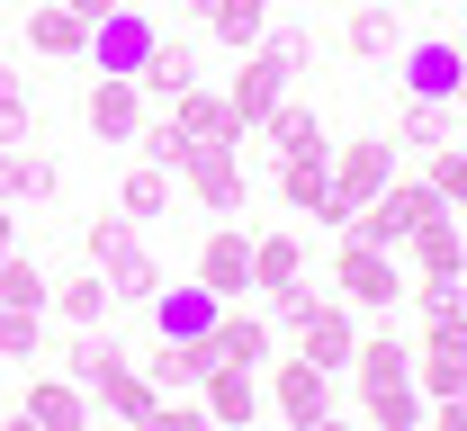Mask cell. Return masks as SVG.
Segmentation results:
<instances>
[{
	"label": "cell",
	"mask_w": 467,
	"mask_h": 431,
	"mask_svg": "<svg viewBox=\"0 0 467 431\" xmlns=\"http://www.w3.org/2000/svg\"><path fill=\"white\" fill-rule=\"evenodd\" d=\"M350 377H359V423L368 431H422V395H413V351L396 333H359L350 351Z\"/></svg>",
	"instance_id": "cell-1"
},
{
	"label": "cell",
	"mask_w": 467,
	"mask_h": 431,
	"mask_svg": "<svg viewBox=\"0 0 467 431\" xmlns=\"http://www.w3.org/2000/svg\"><path fill=\"white\" fill-rule=\"evenodd\" d=\"M405 261L378 243H359V234H342V251H333V297H342L350 314H396L405 306Z\"/></svg>",
	"instance_id": "cell-2"
},
{
	"label": "cell",
	"mask_w": 467,
	"mask_h": 431,
	"mask_svg": "<svg viewBox=\"0 0 467 431\" xmlns=\"http://www.w3.org/2000/svg\"><path fill=\"white\" fill-rule=\"evenodd\" d=\"M387 180H396V144H387V135L333 144V198H324V216H315V225H350V216H359Z\"/></svg>",
	"instance_id": "cell-3"
},
{
	"label": "cell",
	"mask_w": 467,
	"mask_h": 431,
	"mask_svg": "<svg viewBox=\"0 0 467 431\" xmlns=\"http://www.w3.org/2000/svg\"><path fill=\"white\" fill-rule=\"evenodd\" d=\"M431 216H441V198H431L422 180H387L342 234H359V243H378V251H405V234H413V225H431Z\"/></svg>",
	"instance_id": "cell-4"
},
{
	"label": "cell",
	"mask_w": 467,
	"mask_h": 431,
	"mask_svg": "<svg viewBox=\"0 0 467 431\" xmlns=\"http://www.w3.org/2000/svg\"><path fill=\"white\" fill-rule=\"evenodd\" d=\"M413 395H422V405L467 395V314H431V323H422V351H413Z\"/></svg>",
	"instance_id": "cell-5"
},
{
	"label": "cell",
	"mask_w": 467,
	"mask_h": 431,
	"mask_svg": "<svg viewBox=\"0 0 467 431\" xmlns=\"http://www.w3.org/2000/svg\"><path fill=\"white\" fill-rule=\"evenodd\" d=\"M171 180L189 189L207 216H243V153H234V144H189Z\"/></svg>",
	"instance_id": "cell-6"
},
{
	"label": "cell",
	"mask_w": 467,
	"mask_h": 431,
	"mask_svg": "<svg viewBox=\"0 0 467 431\" xmlns=\"http://www.w3.org/2000/svg\"><path fill=\"white\" fill-rule=\"evenodd\" d=\"M350 351H359V314L342 306V297H315L306 306V323H296V360H315V369H350Z\"/></svg>",
	"instance_id": "cell-7"
},
{
	"label": "cell",
	"mask_w": 467,
	"mask_h": 431,
	"mask_svg": "<svg viewBox=\"0 0 467 431\" xmlns=\"http://www.w3.org/2000/svg\"><path fill=\"white\" fill-rule=\"evenodd\" d=\"M153 36H162V27H153L144 9H126V0H117L109 18L90 27V63H99V72H126V81H135V72H144V55H153Z\"/></svg>",
	"instance_id": "cell-8"
},
{
	"label": "cell",
	"mask_w": 467,
	"mask_h": 431,
	"mask_svg": "<svg viewBox=\"0 0 467 431\" xmlns=\"http://www.w3.org/2000/svg\"><path fill=\"white\" fill-rule=\"evenodd\" d=\"M198 288H207L216 306H243V288H252V234H243V225H216V234L198 243Z\"/></svg>",
	"instance_id": "cell-9"
},
{
	"label": "cell",
	"mask_w": 467,
	"mask_h": 431,
	"mask_svg": "<svg viewBox=\"0 0 467 431\" xmlns=\"http://www.w3.org/2000/svg\"><path fill=\"white\" fill-rule=\"evenodd\" d=\"M81 118H90L99 144H135V135H144V90H135L126 72H99L90 99H81Z\"/></svg>",
	"instance_id": "cell-10"
},
{
	"label": "cell",
	"mask_w": 467,
	"mask_h": 431,
	"mask_svg": "<svg viewBox=\"0 0 467 431\" xmlns=\"http://www.w3.org/2000/svg\"><path fill=\"white\" fill-rule=\"evenodd\" d=\"M270 405L288 414V431L324 423V414H333V369H315V360H279V377H270Z\"/></svg>",
	"instance_id": "cell-11"
},
{
	"label": "cell",
	"mask_w": 467,
	"mask_h": 431,
	"mask_svg": "<svg viewBox=\"0 0 467 431\" xmlns=\"http://www.w3.org/2000/svg\"><path fill=\"white\" fill-rule=\"evenodd\" d=\"M90 405H99L109 423H135V431H144V423H153V405H162V386L135 369V360H117V369L90 377Z\"/></svg>",
	"instance_id": "cell-12"
},
{
	"label": "cell",
	"mask_w": 467,
	"mask_h": 431,
	"mask_svg": "<svg viewBox=\"0 0 467 431\" xmlns=\"http://www.w3.org/2000/svg\"><path fill=\"white\" fill-rule=\"evenodd\" d=\"M459 63H467L459 36H422V46H405V99H459Z\"/></svg>",
	"instance_id": "cell-13"
},
{
	"label": "cell",
	"mask_w": 467,
	"mask_h": 431,
	"mask_svg": "<svg viewBox=\"0 0 467 431\" xmlns=\"http://www.w3.org/2000/svg\"><path fill=\"white\" fill-rule=\"evenodd\" d=\"M198 405H207V423H216V431H252V414H261V386H252V369L216 360V369L198 377Z\"/></svg>",
	"instance_id": "cell-14"
},
{
	"label": "cell",
	"mask_w": 467,
	"mask_h": 431,
	"mask_svg": "<svg viewBox=\"0 0 467 431\" xmlns=\"http://www.w3.org/2000/svg\"><path fill=\"white\" fill-rule=\"evenodd\" d=\"M99 279H109V297L117 306H153V288H162V261L144 251V234H126V243L109 251V261H90Z\"/></svg>",
	"instance_id": "cell-15"
},
{
	"label": "cell",
	"mask_w": 467,
	"mask_h": 431,
	"mask_svg": "<svg viewBox=\"0 0 467 431\" xmlns=\"http://www.w3.org/2000/svg\"><path fill=\"white\" fill-rule=\"evenodd\" d=\"M216 314H225V306H216L198 279H189V288H153V333H162V342H207Z\"/></svg>",
	"instance_id": "cell-16"
},
{
	"label": "cell",
	"mask_w": 467,
	"mask_h": 431,
	"mask_svg": "<svg viewBox=\"0 0 467 431\" xmlns=\"http://www.w3.org/2000/svg\"><path fill=\"white\" fill-rule=\"evenodd\" d=\"M270 342H279V333H270V314H243V306H225L216 323H207V351L234 360V369H261V360H270Z\"/></svg>",
	"instance_id": "cell-17"
},
{
	"label": "cell",
	"mask_w": 467,
	"mask_h": 431,
	"mask_svg": "<svg viewBox=\"0 0 467 431\" xmlns=\"http://www.w3.org/2000/svg\"><path fill=\"white\" fill-rule=\"evenodd\" d=\"M36 431H90V395L72 377H27V405H18Z\"/></svg>",
	"instance_id": "cell-18"
},
{
	"label": "cell",
	"mask_w": 467,
	"mask_h": 431,
	"mask_svg": "<svg viewBox=\"0 0 467 431\" xmlns=\"http://www.w3.org/2000/svg\"><path fill=\"white\" fill-rule=\"evenodd\" d=\"M405 261H413V279H459L467 270V243H459V225H450V207L405 234Z\"/></svg>",
	"instance_id": "cell-19"
},
{
	"label": "cell",
	"mask_w": 467,
	"mask_h": 431,
	"mask_svg": "<svg viewBox=\"0 0 467 431\" xmlns=\"http://www.w3.org/2000/svg\"><path fill=\"white\" fill-rule=\"evenodd\" d=\"M189 81H198V46H189V36H153V55H144V72H135V90L171 108Z\"/></svg>",
	"instance_id": "cell-20"
},
{
	"label": "cell",
	"mask_w": 467,
	"mask_h": 431,
	"mask_svg": "<svg viewBox=\"0 0 467 431\" xmlns=\"http://www.w3.org/2000/svg\"><path fill=\"white\" fill-rule=\"evenodd\" d=\"M252 135H270V153H279V162H296V153H333V144H324V118H315L296 90H288L261 126H252Z\"/></svg>",
	"instance_id": "cell-21"
},
{
	"label": "cell",
	"mask_w": 467,
	"mask_h": 431,
	"mask_svg": "<svg viewBox=\"0 0 467 431\" xmlns=\"http://www.w3.org/2000/svg\"><path fill=\"white\" fill-rule=\"evenodd\" d=\"M198 18H207V36L234 46V55H252L270 36V0H198Z\"/></svg>",
	"instance_id": "cell-22"
},
{
	"label": "cell",
	"mask_w": 467,
	"mask_h": 431,
	"mask_svg": "<svg viewBox=\"0 0 467 431\" xmlns=\"http://www.w3.org/2000/svg\"><path fill=\"white\" fill-rule=\"evenodd\" d=\"M27 55H90V18H72L63 0L27 9Z\"/></svg>",
	"instance_id": "cell-23"
},
{
	"label": "cell",
	"mask_w": 467,
	"mask_h": 431,
	"mask_svg": "<svg viewBox=\"0 0 467 431\" xmlns=\"http://www.w3.org/2000/svg\"><path fill=\"white\" fill-rule=\"evenodd\" d=\"M296 279H306V243H296V234H252V288L279 297Z\"/></svg>",
	"instance_id": "cell-24"
},
{
	"label": "cell",
	"mask_w": 467,
	"mask_h": 431,
	"mask_svg": "<svg viewBox=\"0 0 467 431\" xmlns=\"http://www.w3.org/2000/svg\"><path fill=\"white\" fill-rule=\"evenodd\" d=\"M207 369H216V351H207V342H153V360H144V377H153L162 395H189Z\"/></svg>",
	"instance_id": "cell-25"
},
{
	"label": "cell",
	"mask_w": 467,
	"mask_h": 431,
	"mask_svg": "<svg viewBox=\"0 0 467 431\" xmlns=\"http://www.w3.org/2000/svg\"><path fill=\"white\" fill-rule=\"evenodd\" d=\"M342 36H350V55H359V63H378V55H396V46H405V18H396V0H359Z\"/></svg>",
	"instance_id": "cell-26"
},
{
	"label": "cell",
	"mask_w": 467,
	"mask_h": 431,
	"mask_svg": "<svg viewBox=\"0 0 467 431\" xmlns=\"http://www.w3.org/2000/svg\"><path fill=\"white\" fill-rule=\"evenodd\" d=\"M27 198H55V162L36 144H9L0 153V207H27Z\"/></svg>",
	"instance_id": "cell-27"
},
{
	"label": "cell",
	"mask_w": 467,
	"mask_h": 431,
	"mask_svg": "<svg viewBox=\"0 0 467 431\" xmlns=\"http://www.w3.org/2000/svg\"><path fill=\"white\" fill-rule=\"evenodd\" d=\"M279 198H288L296 216H324V198H333V153H296V162H279Z\"/></svg>",
	"instance_id": "cell-28"
},
{
	"label": "cell",
	"mask_w": 467,
	"mask_h": 431,
	"mask_svg": "<svg viewBox=\"0 0 467 431\" xmlns=\"http://www.w3.org/2000/svg\"><path fill=\"white\" fill-rule=\"evenodd\" d=\"M450 126H459V108H450V99H405V108H396V144L441 153V144H450Z\"/></svg>",
	"instance_id": "cell-29"
},
{
	"label": "cell",
	"mask_w": 467,
	"mask_h": 431,
	"mask_svg": "<svg viewBox=\"0 0 467 431\" xmlns=\"http://www.w3.org/2000/svg\"><path fill=\"white\" fill-rule=\"evenodd\" d=\"M55 306H63V323H72V333H90V323H109V279H99V270H81V279H55Z\"/></svg>",
	"instance_id": "cell-30"
},
{
	"label": "cell",
	"mask_w": 467,
	"mask_h": 431,
	"mask_svg": "<svg viewBox=\"0 0 467 431\" xmlns=\"http://www.w3.org/2000/svg\"><path fill=\"white\" fill-rule=\"evenodd\" d=\"M0 306H18V314H46V306H55V279H46V270H36L27 251H9V261H0Z\"/></svg>",
	"instance_id": "cell-31"
},
{
	"label": "cell",
	"mask_w": 467,
	"mask_h": 431,
	"mask_svg": "<svg viewBox=\"0 0 467 431\" xmlns=\"http://www.w3.org/2000/svg\"><path fill=\"white\" fill-rule=\"evenodd\" d=\"M171 189H180V180L162 171V162H135V171H126V189H117V207L144 225V216H171Z\"/></svg>",
	"instance_id": "cell-32"
},
{
	"label": "cell",
	"mask_w": 467,
	"mask_h": 431,
	"mask_svg": "<svg viewBox=\"0 0 467 431\" xmlns=\"http://www.w3.org/2000/svg\"><path fill=\"white\" fill-rule=\"evenodd\" d=\"M422 189H431L441 207H467V153H459V144H441V153H431V171H422Z\"/></svg>",
	"instance_id": "cell-33"
},
{
	"label": "cell",
	"mask_w": 467,
	"mask_h": 431,
	"mask_svg": "<svg viewBox=\"0 0 467 431\" xmlns=\"http://www.w3.org/2000/svg\"><path fill=\"white\" fill-rule=\"evenodd\" d=\"M189 144H198V135H180L171 118H144V135H135V153H144V162H162V171H180V153H189Z\"/></svg>",
	"instance_id": "cell-34"
},
{
	"label": "cell",
	"mask_w": 467,
	"mask_h": 431,
	"mask_svg": "<svg viewBox=\"0 0 467 431\" xmlns=\"http://www.w3.org/2000/svg\"><path fill=\"white\" fill-rule=\"evenodd\" d=\"M0 360H36V314L0 306Z\"/></svg>",
	"instance_id": "cell-35"
},
{
	"label": "cell",
	"mask_w": 467,
	"mask_h": 431,
	"mask_svg": "<svg viewBox=\"0 0 467 431\" xmlns=\"http://www.w3.org/2000/svg\"><path fill=\"white\" fill-rule=\"evenodd\" d=\"M144 431H216V423H207V405H180V395H162Z\"/></svg>",
	"instance_id": "cell-36"
},
{
	"label": "cell",
	"mask_w": 467,
	"mask_h": 431,
	"mask_svg": "<svg viewBox=\"0 0 467 431\" xmlns=\"http://www.w3.org/2000/svg\"><path fill=\"white\" fill-rule=\"evenodd\" d=\"M126 234H135V216H126V207H117V216H99V225H90V234H81V251H90V261H109V251L126 243Z\"/></svg>",
	"instance_id": "cell-37"
},
{
	"label": "cell",
	"mask_w": 467,
	"mask_h": 431,
	"mask_svg": "<svg viewBox=\"0 0 467 431\" xmlns=\"http://www.w3.org/2000/svg\"><path fill=\"white\" fill-rule=\"evenodd\" d=\"M9 144H36V118H27V99H0V153Z\"/></svg>",
	"instance_id": "cell-38"
},
{
	"label": "cell",
	"mask_w": 467,
	"mask_h": 431,
	"mask_svg": "<svg viewBox=\"0 0 467 431\" xmlns=\"http://www.w3.org/2000/svg\"><path fill=\"white\" fill-rule=\"evenodd\" d=\"M422 431H467V395H441V405L422 414Z\"/></svg>",
	"instance_id": "cell-39"
},
{
	"label": "cell",
	"mask_w": 467,
	"mask_h": 431,
	"mask_svg": "<svg viewBox=\"0 0 467 431\" xmlns=\"http://www.w3.org/2000/svg\"><path fill=\"white\" fill-rule=\"evenodd\" d=\"M63 9H72V18H90V27H99V18H109L117 0H63Z\"/></svg>",
	"instance_id": "cell-40"
},
{
	"label": "cell",
	"mask_w": 467,
	"mask_h": 431,
	"mask_svg": "<svg viewBox=\"0 0 467 431\" xmlns=\"http://www.w3.org/2000/svg\"><path fill=\"white\" fill-rule=\"evenodd\" d=\"M18 251V207H0V261Z\"/></svg>",
	"instance_id": "cell-41"
},
{
	"label": "cell",
	"mask_w": 467,
	"mask_h": 431,
	"mask_svg": "<svg viewBox=\"0 0 467 431\" xmlns=\"http://www.w3.org/2000/svg\"><path fill=\"white\" fill-rule=\"evenodd\" d=\"M306 431H368V423H342V414H324V423H306Z\"/></svg>",
	"instance_id": "cell-42"
},
{
	"label": "cell",
	"mask_w": 467,
	"mask_h": 431,
	"mask_svg": "<svg viewBox=\"0 0 467 431\" xmlns=\"http://www.w3.org/2000/svg\"><path fill=\"white\" fill-rule=\"evenodd\" d=\"M450 108H459V118H467V63H459V99H450Z\"/></svg>",
	"instance_id": "cell-43"
},
{
	"label": "cell",
	"mask_w": 467,
	"mask_h": 431,
	"mask_svg": "<svg viewBox=\"0 0 467 431\" xmlns=\"http://www.w3.org/2000/svg\"><path fill=\"white\" fill-rule=\"evenodd\" d=\"M0 431H36V423H27V414H9V423H0Z\"/></svg>",
	"instance_id": "cell-44"
},
{
	"label": "cell",
	"mask_w": 467,
	"mask_h": 431,
	"mask_svg": "<svg viewBox=\"0 0 467 431\" xmlns=\"http://www.w3.org/2000/svg\"><path fill=\"white\" fill-rule=\"evenodd\" d=\"M459 314H467V270H459Z\"/></svg>",
	"instance_id": "cell-45"
},
{
	"label": "cell",
	"mask_w": 467,
	"mask_h": 431,
	"mask_svg": "<svg viewBox=\"0 0 467 431\" xmlns=\"http://www.w3.org/2000/svg\"><path fill=\"white\" fill-rule=\"evenodd\" d=\"M180 9H198V0H180Z\"/></svg>",
	"instance_id": "cell-46"
},
{
	"label": "cell",
	"mask_w": 467,
	"mask_h": 431,
	"mask_svg": "<svg viewBox=\"0 0 467 431\" xmlns=\"http://www.w3.org/2000/svg\"><path fill=\"white\" fill-rule=\"evenodd\" d=\"M117 431H135V423H117Z\"/></svg>",
	"instance_id": "cell-47"
}]
</instances>
